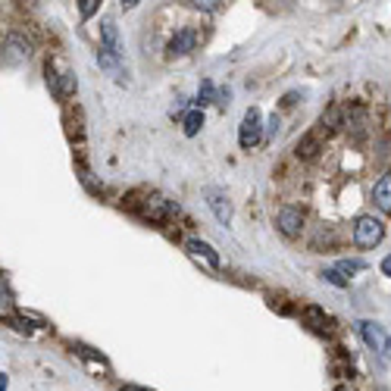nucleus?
I'll return each instance as SVG.
<instances>
[{"instance_id": "39448f33", "label": "nucleus", "mask_w": 391, "mask_h": 391, "mask_svg": "<svg viewBox=\"0 0 391 391\" xmlns=\"http://www.w3.org/2000/svg\"><path fill=\"white\" fill-rule=\"evenodd\" d=\"M203 197H207V207L213 210V216L222 222V226H228L232 222V201H228V194L222 188H207L203 191Z\"/></svg>"}, {"instance_id": "a878e982", "label": "nucleus", "mask_w": 391, "mask_h": 391, "mask_svg": "<svg viewBox=\"0 0 391 391\" xmlns=\"http://www.w3.org/2000/svg\"><path fill=\"white\" fill-rule=\"evenodd\" d=\"M278 132V116H272L269 119V135H276Z\"/></svg>"}, {"instance_id": "1a4fd4ad", "label": "nucleus", "mask_w": 391, "mask_h": 391, "mask_svg": "<svg viewBox=\"0 0 391 391\" xmlns=\"http://www.w3.org/2000/svg\"><path fill=\"white\" fill-rule=\"evenodd\" d=\"M372 201H376V207L382 210L385 216H391V172H385V176L376 182V188H372Z\"/></svg>"}, {"instance_id": "6e6552de", "label": "nucleus", "mask_w": 391, "mask_h": 391, "mask_svg": "<svg viewBox=\"0 0 391 391\" xmlns=\"http://www.w3.org/2000/svg\"><path fill=\"white\" fill-rule=\"evenodd\" d=\"M185 251H188V253H191V257H194V260H203V263H207L210 269H219V266H222L219 253H216L213 247H210L207 241H201V238H191L188 244H185Z\"/></svg>"}, {"instance_id": "2eb2a0df", "label": "nucleus", "mask_w": 391, "mask_h": 391, "mask_svg": "<svg viewBox=\"0 0 391 391\" xmlns=\"http://www.w3.org/2000/svg\"><path fill=\"white\" fill-rule=\"evenodd\" d=\"M76 3H78V16L82 19H91L97 13V7H101V0H76Z\"/></svg>"}, {"instance_id": "412c9836", "label": "nucleus", "mask_w": 391, "mask_h": 391, "mask_svg": "<svg viewBox=\"0 0 391 391\" xmlns=\"http://www.w3.org/2000/svg\"><path fill=\"white\" fill-rule=\"evenodd\" d=\"M338 110H328V113H322V128H326V132H332L335 126H338Z\"/></svg>"}, {"instance_id": "9d476101", "label": "nucleus", "mask_w": 391, "mask_h": 391, "mask_svg": "<svg viewBox=\"0 0 391 391\" xmlns=\"http://www.w3.org/2000/svg\"><path fill=\"white\" fill-rule=\"evenodd\" d=\"M357 332L363 335V341H366L369 347H378V344H382V328H378L376 322L360 319V322H357Z\"/></svg>"}, {"instance_id": "c85d7f7f", "label": "nucleus", "mask_w": 391, "mask_h": 391, "mask_svg": "<svg viewBox=\"0 0 391 391\" xmlns=\"http://www.w3.org/2000/svg\"><path fill=\"white\" fill-rule=\"evenodd\" d=\"M385 353H388V360H391V335L385 338Z\"/></svg>"}, {"instance_id": "6ab92c4d", "label": "nucleus", "mask_w": 391, "mask_h": 391, "mask_svg": "<svg viewBox=\"0 0 391 391\" xmlns=\"http://www.w3.org/2000/svg\"><path fill=\"white\" fill-rule=\"evenodd\" d=\"M335 269H341V272H344V276H351V272L366 269V263H363V260H341V263L335 266Z\"/></svg>"}, {"instance_id": "5701e85b", "label": "nucleus", "mask_w": 391, "mask_h": 391, "mask_svg": "<svg viewBox=\"0 0 391 391\" xmlns=\"http://www.w3.org/2000/svg\"><path fill=\"white\" fill-rule=\"evenodd\" d=\"M303 316H307L313 326H322V310H316V307H307L303 310Z\"/></svg>"}, {"instance_id": "20e7f679", "label": "nucleus", "mask_w": 391, "mask_h": 391, "mask_svg": "<svg viewBox=\"0 0 391 391\" xmlns=\"http://www.w3.org/2000/svg\"><path fill=\"white\" fill-rule=\"evenodd\" d=\"M260 138H263V126H260V113L257 110H247V116L241 119V128H238V144L244 147V151H251V147L260 144Z\"/></svg>"}, {"instance_id": "393cba45", "label": "nucleus", "mask_w": 391, "mask_h": 391, "mask_svg": "<svg viewBox=\"0 0 391 391\" xmlns=\"http://www.w3.org/2000/svg\"><path fill=\"white\" fill-rule=\"evenodd\" d=\"M382 272H385V276H391V253L382 260Z\"/></svg>"}, {"instance_id": "f03ea898", "label": "nucleus", "mask_w": 391, "mask_h": 391, "mask_svg": "<svg viewBox=\"0 0 391 391\" xmlns=\"http://www.w3.org/2000/svg\"><path fill=\"white\" fill-rule=\"evenodd\" d=\"M0 57H3V63H7V66H22L28 57H32V41H28L26 35H19V32L7 35Z\"/></svg>"}, {"instance_id": "b1692460", "label": "nucleus", "mask_w": 391, "mask_h": 391, "mask_svg": "<svg viewBox=\"0 0 391 391\" xmlns=\"http://www.w3.org/2000/svg\"><path fill=\"white\" fill-rule=\"evenodd\" d=\"M119 3H122V10H135L141 0H119Z\"/></svg>"}, {"instance_id": "0eeeda50", "label": "nucleus", "mask_w": 391, "mask_h": 391, "mask_svg": "<svg viewBox=\"0 0 391 391\" xmlns=\"http://www.w3.org/2000/svg\"><path fill=\"white\" fill-rule=\"evenodd\" d=\"M197 41H201V32H197V28H182V32L169 41L166 51H169V57H185V53H191L197 47Z\"/></svg>"}, {"instance_id": "ddd939ff", "label": "nucleus", "mask_w": 391, "mask_h": 391, "mask_svg": "<svg viewBox=\"0 0 391 391\" xmlns=\"http://www.w3.org/2000/svg\"><path fill=\"white\" fill-rule=\"evenodd\" d=\"M182 128H185V135H188V138H194V135L203 128V110L201 107L191 110V113L182 119Z\"/></svg>"}, {"instance_id": "4be33fe9", "label": "nucleus", "mask_w": 391, "mask_h": 391, "mask_svg": "<svg viewBox=\"0 0 391 391\" xmlns=\"http://www.w3.org/2000/svg\"><path fill=\"white\" fill-rule=\"evenodd\" d=\"M7 310H10V291L3 285V278H0V313H7Z\"/></svg>"}, {"instance_id": "bb28decb", "label": "nucleus", "mask_w": 391, "mask_h": 391, "mask_svg": "<svg viewBox=\"0 0 391 391\" xmlns=\"http://www.w3.org/2000/svg\"><path fill=\"white\" fill-rule=\"evenodd\" d=\"M7 385H10V378L3 376V372H0V391H7Z\"/></svg>"}, {"instance_id": "9b49d317", "label": "nucleus", "mask_w": 391, "mask_h": 391, "mask_svg": "<svg viewBox=\"0 0 391 391\" xmlns=\"http://www.w3.org/2000/svg\"><path fill=\"white\" fill-rule=\"evenodd\" d=\"M101 38H103V47L113 53H119V32H116V22L113 19H103L101 22Z\"/></svg>"}, {"instance_id": "aec40b11", "label": "nucleus", "mask_w": 391, "mask_h": 391, "mask_svg": "<svg viewBox=\"0 0 391 391\" xmlns=\"http://www.w3.org/2000/svg\"><path fill=\"white\" fill-rule=\"evenodd\" d=\"M313 153H316V138L313 135H307V138L297 144V157H313Z\"/></svg>"}, {"instance_id": "4468645a", "label": "nucleus", "mask_w": 391, "mask_h": 391, "mask_svg": "<svg viewBox=\"0 0 391 391\" xmlns=\"http://www.w3.org/2000/svg\"><path fill=\"white\" fill-rule=\"evenodd\" d=\"M213 97H216L213 82H210V78H203V82H201V91H197V103H201V110L207 107V103H213Z\"/></svg>"}, {"instance_id": "a211bd4d", "label": "nucleus", "mask_w": 391, "mask_h": 391, "mask_svg": "<svg viewBox=\"0 0 391 391\" xmlns=\"http://www.w3.org/2000/svg\"><path fill=\"white\" fill-rule=\"evenodd\" d=\"M116 57H119V53H113V51H107V47H101V53H97V63H101L103 69H116Z\"/></svg>"}, {"instance_id": "f8f14e48", "label": "nucleus", "mask_w": 391, "mask_h": 391, "mask_svg": "<svg viewBox=\"0 0 391 391\" xmlns=\"http://www.w3.org/2000/svg\"><path fill=\"white\" fill-rule=\"evenodd\" d=\"M344 126H347V132H353V138H360V135H363V126H366L363 107H357V103H353L351 113H347V119H344Z\"/></svg>"}, {"instance_id": "7ed1b4c3", "label": "nucleus", "mask_w": 391, "mask_h": 391, "mask_svg": "<svg viewBox=\"0 0 391 391\" xmlns=\"http://www.w3.org/2000/svg\"><path fill=\"white\" fill-rule=\"evenodd\" d=\"M176 203L172 201H166V197H160V194H147L144 201H141V207H138V213L144 216V219H151V222H166L172 213H176Z\"/></svg>"}, {"instance_id": "cd10ccee", "label": "nucleus", "mask_w": 391, "mask_h": 391, "mask_svg": "<svg viewBox=\"0 0 391 391\" xmlns=\"http://www.w3.org/2000/svg\"><path fill=\"white\" fill-rule=\"evenodd\" d=\"M119 391H147V388H138V385H122Z\"/></svg>"}, {"instance_id": "f3484780", "label": "nucleus", "mask_w": 391, "mask_h": 391, "mask_svg": "<svg viewBox=\"0 0 391 391\" xmlns=\"http://www.w3.org/2000/svg\"><path fill=\"white\" fill-rule=\"evenodd\" d=\"M188 3H191L194 10H201V13H216L222 0H188Z\"/></svg>"}, {"instance_id": "f257e3e1", "label": "nucleus", "mask_w": 391, "mask_h": 391, "mask_svg": "<svg viewBox=\"0 0 391 391\" xmlns=\"http://www.w3.org/2000/svg\"><path fill=\"white\" fill-rule=\"evenodd\" d=\"M382 238H385V226L376 219V216H360V219L353 222V244H357L360 251L376 247Z\"/></svg>"}, {"instance_id": "423d86ee", "label": "nucleus", "mask_w": 391, "mask_h": 391, "mask_svg": "<svg viewBox=\"0 0 391 391\" xmlns=\"http://www.w3.org/2000/svg\"><path fill=\"white\" fill-rule=\"evenodd\" d=\"M276 226L285 238H297L303 232V213L297 207H282L276 216Z\"/></svg>"}, {"instance_id": "dca6fc26", "label": "nucleus", "mask_w": 391, "mask_h": 391, "mask_svg": "<svg viewBox=\"0 0 391 391\" xmlns=\"http://www.w3.org/2000/svg\"><path fill=\"white\" fill-rule=\"evenodd\" d=\"M322 278H326L328 285H335V288H347V278H344V272L341 269H326L322 272Z\"/></svg>"}]
</instances>
